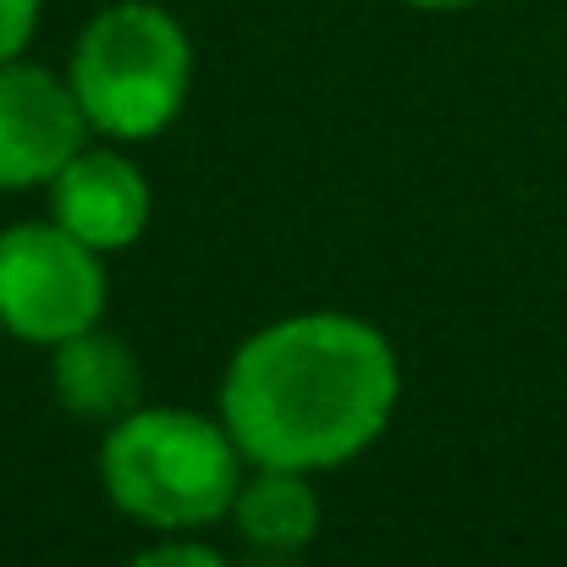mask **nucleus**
<instances>
[{"mask_svg": "<svg viewBox=\"0 0 567 567\" xmlns=\"http://www.w3.org/2000/svg\"><path fill=\"white\" fill-rule=\"evenodd\" d=\"M396 353L353 315H292L248 337L226 370L220 413L259 468H337L396 408Z\"/></svg>", "mask_w": 567, "mask_h": 567, "instance_id": "obj_1", "label": "nucleus"}, {"mask_svg": "<svg viewBox=\"0 0 567 567\" xmlns=\"http://www.w3.org/2000/svg\"><path fill=\"white\" fill-rule=\"evenodd\" d=\"M231 430L183 408H133L105 435L100 468L111 502L150 529H204L231 513L243 485Z\"/></svg>", "mask_w": 567, "mask_h": 567, "instance_id": "obj_2", "label": "nucleus"}, {"mask_svg": "<svg viewBox=\"0 0 567 567\" xmlns=\"http://www.w3.org/2000/svg\"><path fill=\"white\" fill-rule=\"evenodd\" d=\"M83 116L105 138H155L177 122L193 83V44L166 6H105L72 50L66 72Z\"/></svg>", "mask_w": 567, "mask_h": 567, "instance_id": "obj_3", "label": "nucleus"}, {"mask_svg": "<svg viewBox=\"0 0 567 567\" xmlns=\"http://www.w3.org/2000/svg\"><path fill=\"white\" fill-rule=\"evenodd\" d=\"M105 315L100 248L78 243L66 226H11L0 231V326L33 348H61L94 331Z\"/></svg>", "mask_w": 567, "mask_h": 567, "instance_id": "obj_4", "label": "nucleus"}, {"mask_svg": "<svg viewBox=\"0 0 567 567\" xmlns=\"http://www.w3.org/2000/svg\"><path fill=\"white\" fill-rule=\"evenodd\" d=\"M83 138L89 116L72 83L28 61H0V188L55 183Z\"/></svg>", "mask_w": 567, "mask_h": 567, "instance_id": "obj_5", "label": "nucleus"}, {"mask_svg": "<svg viewBox=\"0 0 567 567\" xmlns=\"http://www.w3.org/2000/svg\"><path fill=\"white\" fill-rule=\"evenodd\" d=\"M50 193H55V226H66L78 243H89L100 254L138 243V231L150 226V183L116 150H89L83 144L61 166Z\"/></svg>", "mask_w": 567, "mask_h": 567, "instance_id": "obj_6", "label": "nucleus"}, {"mask_svg": "<svg viewBox=\"0 0 567 567\" xmlns=\"http://www.w3.org/2000/svg\"><path fill=\"white\" fill-rule=\"evenodd\" d=\"M55 391L83 419H122L138 408V359L105 331H78L55 348Z\"/></svg>", "mask_w": 567, "mask_h": 567, "instance_id": "obj_7", "label": "nucleus"}, {"mask_svg": "<svg viewBox=\"0 0 567 567\" xmlns=\"http://www.w3.org/2000/svg\"><path fill=\"white\" fill-rule=\"evenodd\" d=\"M231 513H237L243 540L270 557L303 551L320 529V496L298 468H259L248 485H237Z\"/></svg>", "mask_w": 567, "mask_h": 567, "instance_id": "obj_8", "label": "nucleus"}, {"mask_svg": "<svg viewBox=\"0 0 567 567\" xmlns=\"http://www.w3.org/2000/svg\"><path fill=\"white\" fill-rule=\"evenodd\" d=\"M39 28V0H0V61H17Z\"/></svg>", "mask_w": 567, "mask_h": 567, "instance_id": "obj_9", "label": "nucleus"}, {"mask_svg": "<svg viewBox=\"0 0 567 567\" xmlns=\"http://www.w3.org/2000/svg\"><path fill=\"white\" fill-rule=\"evenodd\" d=\"M127 567H226L215 551H204V546H155V551H144L138 563Z\"/></svg>", "mask_w": 567, "mask_h": 567, "instance_id": "obj_10", "label": "nucleus"}, {"mask_svg": "<svg viewBox=\"0 0 567 567\" xmlns=\"http://www.w3.org/2000/svg\"><path fill=\"white\" fill-rule=\"evenodd\" d=\"M408 6H419V11H457V6H474V0H408Z\"/></svg>", "mask_w": 567, "mask_h": 567, "instance_id": "obj_11", "label": "nucleus"}, {"mask_svg": "<svg viewBox=\"0 0 567 567\" xmlns=\"http://www.w3.org/2000/svg\"><path fill=\"white\" fill-rule=\"evenodd\" d=\"M248 567H292V563H281V557H270V551H265L259 563H248Z\"/></svg>", "mask_w": 567, "mask_h": 567, "instance_id": "obj_12", "label": "nucleus"}, {"mask_svg": "<svg viewBox=\"0 0 567 567\" xmlns=\"http://www.w3.org/2000/svg\"><path fill=\"white\" fill-rule=\"evenodd\" d=\"M0 331H6V326H0Z\"/></svg>", "mask_w": 567, "mask_h": 567, "instance_id": "obj_13", "label": "nucleus"}]
</instances>
